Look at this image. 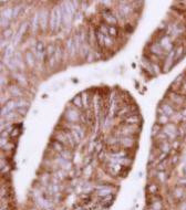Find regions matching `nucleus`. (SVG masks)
<instances>
[{
  "instance_id": "nucleus-1",
  "label": "nucleus",
  "mask_w": 186,
  "mask_h": 210,
  "mask_svg": "<svg viewBox=\"0 0 186 210\" xmlns=\"http://www.w3.org/2000/svg\"><path fill=\"white\" fill-rule=\"evenodd\" d=\"M61 11H62V19H63V24L65 27H68L69 24L71 23L73 19V12L71 8H70V6H69L68 1H65L63 2L62 5H61Z\"/></svg>"
},
{
  "instance_id": "nucleus-2",
  "label": "nucleus",
  "mask_w": 186,
  "mask_h": 210,
  "mask_svg": "<svg viewBox=\"0 0 186 210\" xmlns=\"http://www.w3.org/2000/svg\"><path fill=\"white\" fill-rule=\"evenodd\" d=\"M60 7L55 6L50 11V18H49V29L50 31H57V24H58V17H59Z\"/></svg>"
},
{
  "instance_id": "nucleus-3",
  "label": "nucleus",
  "mask_w": 186,
  "mask_h": 210,
  "mask_svg": "<svg viewBox=\"0 0 186 210\" xmlns=\"http://www.w3.org/2000/svg\"><path fill=\"white\" fill-rule=\"evenodd\" d=\"M162 131L165 133V135L168 137V139H172V141H175V138L177 137V134H178L177 127L174 124H171V123L165 125Z\"/></svg>"
},
{
  "instance_id": "nucleus-4",
  "label": "nucleus",
  "mask_w": 186,
  "mask_h": 210,
  "mask_svg": "<svg viewBox=\"0 0 186 210\" xmlns=\"http://www.w3.org/2000/svg\"><path fill=\"white\" fill-rule=\"evenodd\" d=\"M49 18L50 14L47 9H43L40 12V28L45 31L49 28Z\"/></svg>"
},
{
  "instance_id": "nucleus-5",
  "label": "nucleus",
  "mask_w": 186,
  "mask_h": 210,
  "mask_svg": "<svg viewBox=\"0 0 186 210\" xmlns=\"http://www.w3.org/2000/svg\"><path fill=\"white\" fill-rule=\"evenodd\" d=\"M14 55H16L14 54V46L12 44H9L6 48L5 56H4V62H6V65H9L10 62L14 60Z\"/></svg>"
},
{
  "instance_id": "nucleus-6",
  "label": "nucleus",
  "mask_w": 186,
  "mask_h": 210,
  "mask_svg": "<svg viewBox=\"0 0 186 210\" xmlns=\"http://www.w3.org/2000/svg\"><path fill=\"white\" fill-rule=\"evenodd\" d=\"M14 109H17V102L14 100H10L7 102L6 106H2L1 109V116H7L8 114H10Z\"/></svg>"
},
{
  "instance_id": "nucleus-7",
  "label": "nucleus",
  "mask_w": 186,
  "mask_h": 210,
  "mask_svg": "<svg viewBox=\"0 0 186 210\" xmlns=\"http://www.w3.org/2000/svg\"><path fill=\"white\" fill-rule=\"evenodd\" d=\"M79 50V48L75 44V42H74V39L73 38H70L67 40V51H68V53L70 54V56H74L75 53L78 52Z\"/></svg>"
},
{
  "instance_id": "nucleus-8",
  "label": "nucleus",
  "mask_w": 186,
  "mask_h": 210,
  "mask_svg": "<svg viewBox=\"0 0 186 210\" xmlns=\"http://www.w3.org/2000/svg\"><path fill=\"white\" fill-rule=\"evenodd\" d=\"M140 122H141V117H140V115L137 114L129 115L124 119V124L125 125H132V126H135L136 124H139Z\"/></svg>"
},
{
  "instance_id": "nucleus-9",
  "label": "nucleus",
  "mask_w": 186,
  "mask_h": 210,
  "mask_svg": "<svg viewBox=\"0 0 186 210\" xmlns=\"http://www.w3.org/2000/svg\"><path fill=\"white\" fill-rule=\"evenodd\" d=\"M159 44L163 48V50L167 51V52L173 50V43L171 42V38L168 36H165V37L162 38L161 41H159Z\"/></svg>"
},
{
  "instance_id": "nucleus-10",
  "label": "nucleus",
  "mask_w": 186,
  "mask_h": 210,
  "mask_svg": "<svg viewBox=\"0 0 186 210\" xmlns=\"http://www.w3.org/2000/svg\"><path fill=\"white\" fill-rule=\"evenodd\" d=\"M168 97H169V100L171 102H173L174 104H177V105H182L184 103V97L183 95H180V94H177V93H168Z\"/></svg>"
},
{
  "instance_id": "nucleus-11",
  "label": "nucleus",
  "mask_w": 186,
  "mask_h": 210,
  "mask_svg": "<svg viewBox=\"0 0 186 210\" xmlns=\"http://www.w3.org/2000/svg\"><path fill=\"white\" fill-rule=\"evenodd\" d=\"M45 44L42 41H38L36 44V49H34V54H36L37 59H41L42 55L45 53Z\"/></svg>"
},
{
  "instance_id": "nucleus-12",
  "label": "nucleus",
  "mask_w": 186,
  "mask_h": 210,
  "mask_svg": "<svg viewBox=\"0 0 186 210\" xmlns=\"http://www.w3.org/2000/svg\"><path fill=\"white\" fill-rule=\"evenodd\" d=\"M150 51L153 53L154 55H156V56H159V55H162L163 54V48L161 46V44L159 43H156V42H154V43H152L150 46Z\"/></svg>"
},
{
  "instance_id": "nucleus-13",
  "label": "nucleus",
  "mask_w": 186,
  "mask_h": 210,
  "mask_svg": "<svg viewBox=\"0 0 186 210\" xmlns=\"http://www.w3.org/2000/svg\"><path fill=\"white\" fill-rule=\"evenodd\" d=\"M31 27H32V31H37L38 28L40 27V12H36V14L32 16Z\"/></svg>"
},
{
  "instance_id": "nucleus-14",
  "label": "nucleus",
  "mask_w": 186,
  "mask_h": 210,
  "mask_svg": "<svg viewBox=\"0 0 186 210\" xmlns=\"http://www.w3.org/2000/svg\"><path fill=\"white\" fill-rule=\"evenodd\" d=\"M24 59H26V62L27 64L30 66V68H33L34 64H36V56L33 55L31 51H27L26 54H24Z\"/></svg>"
},
{
  "instance_id": "nucleus-15",
  "label": "nucleus",
  "mask_w": 186,
  "mask_h": 210,
  "mask_svg": "<svg viewBox=\"0 0 186 210\" xmlns=\"http://www.w3.org/2000/svg\"><path fill=\"white\" fill-rule=\"evenodd\" d=\"M161 109L163 110L164 114L167 115L168 117H171L173 115H175V110L173 109V106L171 104H166V103H164V104L161 105Z\"/></svg>"
},
{
  "instance_id": "nucleus-16",
  "label": "nucleus",
  "mask_w": 186,
  "mask_h": 210,
  "mask_svg": "<svg viewBox=\"0 0 186 210\" xmlns=\"http://www.w3.org/2000/svg\"><path fill=\"white\" fill-rule=\"evenodd\" d=\"M174 58H175V49H173L172 51H169L167 53V58H166V61H165V64H166V68L167 70L169 68H172V65L174 64Z\"/></svg>"
},
{
  "instance_id": "nucleus-17",
  "label": "nucleus",
  "mask_w": 186,
  "mask_h": 210,
  "mask_svg": "<svg viewBox=\"0 0 186 210\" xmlns=\"http://www.w3.org/2000/svg\"><path fill=\"white\" fill-rule=\"evenodd\" d=\"M118 10H120V12H121L123 17H127L131 12V7L126 5V2H121L120 7H118Z\"/></svg>"
},
{
  "instance_id": "nucleus-18",
  "label": "nucleus",
  "mask_w": 186,
  "mask_h": 210,
  "mask_svg": "<svg viewBox=\"0 0 186 210\" xmlns=\"http://www.w3.org/2000/svg\"><path fill=\"white\" fill-rule=\"evenodd\" d=\"M67 119H68V121L74 123V122H77L78 119H79V114H78L77 111L69 110L68 112H67Z\"/></svg>"
},
{
  "instance_id": "nucleus-19",
  "label": "nucleus",
  "mask_w": 186,
  "mask_h": 210,
  "mask_svg": "<svg viewBox=\"0 0 186 210\" xmlns=\"http://www.w3.org/2000/svg\"><path fill=\"white\" fill-rule=\"evenodd\" d=\"M168 122H169V117L167 115L165 114H159L157 115V124L161 125V126H165L167 125Z\"/></svg>"
},
{
  "instance_id": "nucleus-20",
  "label": "nucleus",
  "mask_w": 186,
  "mask_h": 210,
  "mask_svg": "<svg viewBox=\"0 0 186 210\" xmlns=\"http://www.w3.org/2000/svg\"><path fill=\"white\" fill-rule=\"evenodd\" d=\"M104 19L105 21L108 23H110V24H116V22H118V20H116V18H115V16H113L112 14H110V11H105L104 12Z\"/></svg>"
},
{
  "instance_id": "nucleus-21",
  "label": "nucleus",
  "mask_w": 186,
  "mask_h": 210,
  "mask_svg": "<svg viewBox=\"0 0 186 210\" xmlns=\"http://www.w3.org/2000/svg\"><path fill=\"white\" fill-rule=\"evenodd\" d=\"M111 192H112L111 187H109V186H103V187H101V189L98 191V195L100 197H106V196H110Z\"/></svg>"
},
{
  "instance_id": "nucleus-22",
  "label": "nucleus",
  "mask_w": 186,
  "mask_h": 210,
  "mask_svg": "<svg viewBox=\"0 0 186 210\" xmlns=\"http://www.w3.org/2000/svg\"><path fill=\"white\" fill-rule=\"evenodd\" d=\"M14 59V63L17 65V68L20 69V70H23V61L22 59H21V53H20V52H17Z\"/></svg>"
},
{
  "instance_id": "nucleus-23",
  "label": "nucleus",
  "mask_w": 186,
  "mask_h": 210,
  "mask_svg": "<svg viewBox=\"0 0 186 210\" xmlns=\"http://www.w3.org/2000/svg\"><path fill=\"white\" fill-rule=\"evenodd\" d=\"M159 149H161V153H165V154H167L169 153L171 151V145H169V143L167 141H165V142H161L159 144Z\"/></svg>"
},
{
  "instance_id": "nucleus-24",
  "label": "nucleus",
  "mask_w": 186,
  "mask_h": 210,
  "mask_svg": "<svg viewBox=\"0 0 186 210\" xmlns=\"http://www.w3.org/2000/svg\"><path fill=\"white\" fill-rule=\"evenodd\" d=\"M72 104L77 106L78 109H82L83 107V101H82L81 95H75L72 99Z\"/></svg>"
},
{
  "instance_id": "nucleus-25",
  "label": "nucleus",
  "mask_w": 186,
  "mask_h": 210,
  "mask_svg": "<svg viewBox=\"0 0 186 210\" xmlns=\"http://www.w3.org/2000/svg\"><path fill=\"white\" fill-rule=\"evenodd\" d=\"M96 41L99 42V44H100L101 46H105V36L103 34V33H101L100 30H98V31L96 32Z\"/></svg>"
},
{
  "instance_id": "nucleus-26",
  "label": "nucleus",
  "mask_w": 186,
  "mask_h": 210,
  "mask_svg": "<svg viewBox=\"0 0 186 210\" xmlns=\"http://www.w3.org/2000/svg\"><path fill=\"white\" fill-rule=\"evenodd\" d=\"M28 27V23H23L22 26L20 27V29H19L18 33H17V37H16V42H14V46L18 43V41L20 40V38L22 37V34L24 33V31H26V29H27Z\"/></svg>"
},
{
  "instance_id": "nucleus-27",
  "label": "nucleus",
  "mask_w": 186,
  "mask_h": 210,
  "mask_svg": "<svg viewBox=\"0 0 186 210\" xmlns=\"http://www.w3.org/2000/svg\"><path fill=\"white\" fill-rule=\"evenodd\" d=\"M112 204H113V198H112L111 195L102 198V201H101V205L102 206H104V207H110Z\"/></svg>"
},
{
  "instance_id": "nucleus-28",
  "label": "nucleus",
  "mask_w": 186,
  "mask_h": 210,
  "mask_svg": "<svg viewBox=\"0 0 186 210\" xmlns=\"http://www.w3.org/2000/svg\"><path fill=\"white\" fill-rule=\"evenodd\" d=\"M147 191L150 192L151 195H156L159 192V186L157 184H150L147 186Z\"/></svg>"
},
{
  "instance_id": "nucleus-29",
  "label": "nucleus",
  "mask_w": 186,
  "mask_h": 210,
  "mask_svg": "<svg viewBox=\"0 0 186 210\" xmlns=\"http://www.w3.org/2000/svg\"><path fill=\"white\" fill-rule=\"evenodd\" d=\"M173 195H174V197H175L176 199H181L182 197H183V195H184V188L176 187L175 190H174V192H173Z\"/></svg>"
},
{
  "instance_id": "nucleus-30",
  "label": "nucleus",
  "mask_w": 186,
  "mask_h": 210,
  "mask_svg": "<svg viewBox=\"0 0 186 210\" xmlns=\"http://www.w3.org/2000/svg\"><path fill=\"white\" fill-rule=\"evenodd\" d=\"M2 17H5L7 18L8 20H10L11 18H14V8H8V9H6L2 14H1Z\"/></svg>"
},
{
  "instance_id": "nucleus-31",
  "label": "nucleus",
  "mask_w": 186,
  "mask_h": 210,
  "mask_svg": "<svg viewBox=\"0 0 186 210\" xmlns=\"http://www.w3.org/2000/svg\"><path fill=\"white\" fill-rule=\"evenodd\" d=\"M183 53H184V48H183V46H180L178 48H176V49H175V58H174V60H175V61H178V60L182 58Z\"/></svg>"
},
{
  "instance_id": "nucleus-32",
  "label": "nucleus",
  "mask_w": 186,
  "mask_h": 210,
  "mask_svg": "<svg viewBox=\"0 0 186 210\" xmlns=\"http://www.w3.org/2000/svg\"><path fill=\"white\" fill-rule=\"evenodd\" d=\"M52 147L55 148V151H59V153H62V151H64L63 144H62V143H60V142H58V141H55V142L52 143Z\"/></svg>"
},
{
  "instance_id": "nucleus-33",
  "label": "nucleus",
  "mask_w": 186,
  "mask_h": 210,
  "mask_svg": "<svg viewBox=\"0 0 186 210\" xmlns=\"http://www.w3.org/2000/svg\"><path fill=\"white\" fill-rule=\"evenodd\" d=\"M120 143H121V144H122V145H123L124 147H130V146H132V141H131V138H130L129 136L125 137V138H122V139L120 141Z\"/></svg>"
},
{
  "instance_id": "nucleus-34",
  "label": "nucleus",
  "mask_w": 186,
  "mask_h": 210,
  "mask_svg": "<svg viewBox=\"0 0 186 210\" xmlns=\"http://www.w3.org/2000/svg\"><path fill=\"white\" fill-rule=\"evenodd\" d=\"M167 163H168L167 159L162 160V163H159V164L157 165V170H159V171H165V169H166V167H167V166H166Z\"/></svg>"
},
{
  "instance_id": "nucleus-35",
  "label": "nucleus",
  "mask_w": 186,
  "mask_h": 210,
  "mask_svg": "<svg viewBox=\"0 0 186 210\" xmlns=\"http://www.w3.org/2000/svg\"><path fill=\"white\" fill-rule=\"evenodd\" d=\"M73 132L75 133L78 136L80 137V139H82V138L84 137V132H83V129H82L80 126H75V127H74V129H73Z\"/></svg>"
},
{
  "instance_id": "nucleus-36",
  "label": "nucleus",
  "mask_w": 186,
  "mask_h": 210,
  "mask_svg": "<svg viewBox=\"0 0 186 210\" xmlns=\"http://www.w3.org/2000/svg\"><path fill=\"white\" fill-rule=\"evenodd\" d=\"M55 48L53 44H50V46H48V48H47V54H48V56L49 58H52L53 55H55Z\"/></svg>"
},
{
  "instance_id": "nucleus-37",
  "label": "nucleus",
  "mask_w": 186,
  "mask_h": 210,
  "mask_svg": "<svg viewBox=\"0 0 186 210\" xmlns=\"http://www.w3.org/2000/svg\"><path fill=\"white\" fill-rule=\"evenodd\" d=\"M109 36L112 38L118 36V29L114 27V26H109Z\"/></svg>"
},
{
  "instance_id": "nucleus-38",
  "label": "nucleus",
  "mask_w": 186,
  "mask_h": 210,
  "mask_svg": "<svg viewBox=\"0 0 186 210\" xmlns=\"http://www.w3.org/2000/svg\"><path fill=\"white\" fill-rule=\"evenodd\" d=\"M10 92H11V94H14V95L16 96H22V93H21V91L18 89V86H11L10 87Z\"/></svg>"
},
{
  "instance_id": "nucleus-39",
  "label": "nucleus",
  "mask_w": 186,
  "mask_h": 210,
  "mask_svg": "<svg viewBox=\"0 0 186 210\" xmlns=\"http://www.w3.org/2000/svg\"><path fill=\"white\" fill-rule=\"evenodd\" d=\"M53 58H55V62H57V63H59L60 60H61V50H60V48H57V49H55V52Z\"/></svg>"
},
{
  "instance_id": "nucleus-40",
  "label": "nucleus",
  "mask_w": 186,
  "mask_h": 210,
  "mask_svg": "<svg viewBox=\"0 0 186 210\" xmlns=\"http://www.w3.org/2000/svg\"><path fill=\"white\" fill-rule=\"evenodd\" d=\"M11 36H12V30L8 28V29L4 30V32H2V36H1V37L6 38V40H7V39H8V38H10Z\"/></svg>"
},
{
  "instance_id": "nucleus-41",
  "label": "nucleus",
  "mask_w": 186,
  "mask_h": 210,
  "mask_svg": "<svg viewBox=\"0 0 186 210\" xmlns=\"http://www.w3.org/2000/svg\"><path fill=\"white\" fill-rule=\"evenodd\" d=\"M22 10V7L21 6H16L14 8V18H17L20 14V11Z\"/></svg>"
},
{
  "instance_id": "nucleus-42",
  "label": "nucleus",
  "mask_w": 186,
  "mask_h": 210,
  "mask_svg": "<svg viewBox=\"0 0 186 210\" xmlns=\"http://www.w3.org/2000/svg\"><path fill=\"white\" fill-rule=\"evenodd\" d=\"M8 26H9V20L1 16V28H5V27L7 28ZM7 29H8V28H7Z\"/></svg>"
},
{
  "instance_id": "nucleus-43",
  "label": "nucleus",
  "mask_w": 186,
  "mask_h": 210,
  "mask_svg": "<svg viewBox=\"0 0 186 210\" xmlns=\"http://www.w3.org/2000/svg\"><path fill=\"white\" fill-rule=\"evenodd\" d=\"M105 46H112V43H113V39L110 37V36H105Z\"/></svg>"
},
{
  "instance_id": "nucleus-44",
  "label": "nucleus",
  "mask_w": 186,
  "mask_h": 210,
  "mask_svg": "<svg viewBox=\"0 0 186 210\" xmlns=\"http://www.w3.org/2000/svg\"><path fill=\"white\" fill-rule=\"evenodd\" d=\"M153 208L155 210H162V204L161 201H154L153 202Z\"/></svg>"
},
{
  "instance_id": "nucleus-45",
  "label": "nucleus",
  "mask_w": 186,
  "mask_h": 210,
  "mask_svg": "<svg viewBox=\"0 0 186 210\" xmlns=\"http://www.w3.org/2000/svg\"><path fill=\"white\" fill-rule=\"evenodd\" d=\"M83 105L88 107V105H89V101H88V94L86 93H83Z\"/></svg>"
},
{
  "instance_id": "nucleus-46",
  "label": "nucleus",
  "mask_w": 186,
  "mask_h": 210,
  "mask_svg": "<svg viewBox=\"0 0 186 210\" xmlns=\"http://www.w3.org/2000/svg\"><path fill=\"white\" fill-rule=\"evenodd\" d=\"M28 111V107H21V109H17V112H19V114L21 115H26Z\"/></svg>"
},
{
  "instance_id": "nucleus-47",
  "label": "nucleus",
  "mask_w": 186,
  "mask_h": 210,
  "mask_svg": "<svg viewBox=\"0 0 186 210\" xmlns=\"http://www.w3.org/2000/svg\"><path fill=\"white\" fill-rule=\"evenodd\" d=\"M157 177L161 179V181H162V183H164V181H165V179H166V176L164 175V171H159V174L157 175Z\"/></svg>"
},
{
  "instance_id": "nucleus-48",
  "label": "nucleus",
  "mask_w": 186,
  "mask_h": 210,
  "mask_svg": "<svg viewBox=\"0 0 186 210\" xmlns=\"http://www.w3.org/2000/svg\"><path fill=\"white\" fill-rule=\"evenodd\" d=\"M178 185L180 186H183V187H186V177H183L178 180Z\"/></svg>"
},
{
  "instance_id": "nucleus-49",
  "label": "nucleus",
  "mask_w": 186,
  "mask_h": 210,
  "mask_svg": "<svg viewBox=\"0 0 186 210\" xmlns=\"http://www.w3.org/2000/svg\"><path fill=\"white\" fill-rule=\"evenodd\" d=\"M16 76H17V80H19V81L21 82V84H24V85L27 84L26 80H24V79H21V78H22V75H20V74H16Z\"/></svg>"
},
{
  "instance_id": "nucleus-50",
  "label": "nucleus",
  "mask_w": 186,
  "mask_h": 210,
  "mask_svg": "<svg viewBox=\"0 0 186 210\" xmlns=\"http://www.w3.org/2000/svg\"><path fill=\"white\" fill-rule=\"evenodd\" d=\"M166 157H167V154H165V153H161V155L159 157V161H162V160L166 159Z\"/></svg>"
},
{
  "instance_id": "nucleus-51",
  "label": "nucleus",
  "mask_w": 186,
  "mask_h": 210,
  "mask_svg": "<svg viewBox=\"0 0 186 210\" xmlns=\"http://www.w3.org/2000/svg\"><path fill=\"white\" fill-rule=\"evenodd\" d=\"M178 160H180V157H178V156L176 155V156H174V157L172 158V163H173L174 165H176L177 163H178Z\"/></svg>"
},
{
  "instance_id": "nucleus-52",
  "label": "nucleus",
  "mask_w": 186,
  "mask_h": 210,
  "mask_svg": "<svg viewBox=\"0 0 186 210\" xmlns=\"http://www.w3.org/2000/svg\"><path fill=\"white\" fill-rule=\"evenodd\" d=\"M182 173L184 174V177H186V164L182 167Z\"/></svg>"
},
{
  "instance_id": "nucleus-53",
  "label": "nucleus",
  "mask_w": 186,
  "mask_h": 210,
  "mask_svg": "<svg viewBox=\"0 0 186 210\" xmlns=\"http://www.w3.org/2000/svg\"><path fill=\"white\" fill-rule=\"evenodd\" d=\"M182 90H184V91H186V82L183 83V85H182Z\"/></svg>"
}]
</instances>
